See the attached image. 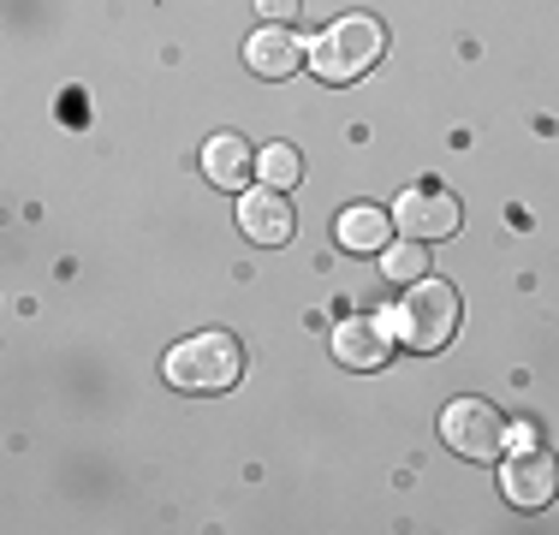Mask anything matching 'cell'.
<instances>
[{
    "instance_id": "1",
    "label": "cell",
    "mask_w": 559,
    "mask_h": 535,
    "mask_svg": "<svg viewBox=\"0 0 559 535\" xmlns=\"http://www.w3.org/2000/svg\"><path fill=\"white\" fill-rule=\"evenodd\" d=\"M381 54H388L381 19H369V12H345L340 24H328V31L310 43V66H316L322 84H357Z\"/></svg>"
},
{
    "instance_id": "2",
    "label": "cell",
    "mask_w": 559,
    "mask_h": 535,
    "mask_svg": "<svg viewBox=\"0 0 559 535\" xmlns=\"http://www.w3.org/2000/svg\"><path fill=\"white\" fill-rule=\"evenodd\" d=\"M459 321H464L459 286H447V280H435V274L411 280L405 304H399V340H405L411 352H423V357L447 352L452 333H459Z\"/></svg>"
},
{
    "instance_id": "3",
    "label": "cell",
    "mask_w": 559,
    "mask_h": 535,
    "mask_svg": "<svg viewBox=\"0 0 559 535\" xmlns=\"http://www.w3.org/2000/svg\"><path fill=\"white\" fill-rule=\"evenodd\" d=\"M245 374V345L233 333H191L167 352V381L179 393H226Z\"/></svg>"
},
{
    "instance_id": "4",
    "label": "cell",
    "mask_w": 559,
    "mask_h": 535,
    "mask_svg": "<svg viewBox=\"0 0 559 535\" xmlns=\"http://www.w3.org/2000/svg\"><path fill=\"white\" fill-rule=\"evenodd\" d=\"M506 435H512V423H506L488 399H452V405L441 411V440L459 452V459H471V464L500 459Z\"/></svg>"
},
{
    "instance_id": "5",
    "label": "cell",
    "mask_w": 559,
    "mask_h": 535,
    "mask_svg": "<svg viewBox=\"0 0 559 535\" xmlns=\"http://www.w3.org/2000/svg\"><path fill=\"white\" fill-rule=\"evenodd\" d=\"M393 214H399V233L417 238V245H441V238H452V233H459V221H464L459 197H452L447 185H435V179L411 185V191L399 197Z\"/></svg>"
},
{
    "instance_id": "6",
    "label": "cell",
    "mask_w": 559,
    "mask_h": 535,
    "mask_svg": "<svg viewBox=\"0 0 559 535\" xmlns=\"http://www.w3.org/2000/svg\"><path fill=\"white\" fill-rule=\"evenodd\" d=\"M500 494H506L512 506H524V512L554 506V494H559V459H554L548 447L512 452V459L500 464Z\"/></svg>"
},
{
    "instance_id": "7",
    "label": "cell",
    "mask_w": 559,
    "mask_h": 535,
    "mask_svg": "<svg viewBox=\"0 0 559 535\" xmlns=\"http://www.w3.org/2000/svg\"><path fill=\"white\" fill-rule=\"evenodd\" d=\"M238 233L250 238V245H286L292 233H298V214H292V197L274 191V185H262V191H245L238 197Z\"/></svg>"
},
{
    "instance_id": "8",
    "label": "cell",
    "mask_w": 559,
    "mask_h": 535,
    "mask_svg": "<svg viewBox=\"0 0 559 535\" xmlns=\"http://www.w3.org/2000/svg\"><path fill=\"white\" fill-rule=\"evenodd\" d=\"M334 357L345 369H381L393 357V333L381 321H340L334 328Z\"/></svg>"
},
{
    "instance_id": "9",
    "label": "cell",
    "mask_w": 559,
    "mask_h": 535,
    "mask_svg": "<svg viewBox=\"0 0 559 535\" xmlns=\"http://www.w3.org/2000/svg\"><path fill=\"white\" fill-rule=\"evenodd\" d=\"M298 60H304V48L286 36V24H269V31H257L245 43V66L257 78H292V72H298Z\"/></svg>"
},
{
    "instance_id": "10",
    "label": "cell",
    "mask_w": 559,
    "mask_h": 535,
    "mask_svg": "<svg viewBox=\"0 0 559 535\" xmlns=\"http://www.w3.org/2000/svg\"><path fill=\"white\" fill-rule=\"evenodd\" d=\"M250 143L238 138V131H221V138H209L203 143V173L221 185V191H245V179H250Z\"/></svg>"
},
{
    "instance_id": "11",
    "label": "cell",
    "mask_w": 559,
    "mask_h": 535,
    "mask_svg": "<svg viewBox=\"0 0 559 535\" xmlns=\"http://www.w3.org/2000/svg\"><path fill=\"white\" fill-rule=\"evenodd\" d=\"M340 245L352 250V257H369V250H388V214L376 203H357L340 214Z\"/></svg>"
},
{
    "instance_id": "12",
    "label": "cell",
    "mask_w": 559,
    "mask_h": 535,
    "mask_svg": "<svg viewBox=\"0 0 559 535\" xmlns=\"http://www.w3.org/2000/svg\"><path fill=\"white\" fill-rule=\"evenodd\" d=\"M381 274L393 280V286H411V280L429 274V245H417V238H405V245H388L381 250Z\"/></svg>"
},
{
    "instance_id": "13",
    "label": "cell",
    "mask_w": 559,
    "mask_h": 535,
    "mask_svg": "<svg viewBox=\"0 0 559 535\" xmlns=\"http://www.w3.org/2000/svg\"><path fill=\"white\" fill-rule=\"evenodd\" d=\"M257 173H262V185H274V191H292V185L304 179V155L292 150V143H269V150L257 155Z\"/></svg>"
},
{
    "instance_id": "14",
    "label": "cell",
    "mask_w": 559,
    "mask_h": 535,
    "mask_svg": "<svg viewBox=\"0 0 559 535\" xmlns=\"http://www.w3.org/2000/svg\"><path fill=\"white\" fill-rule=\"evenodd\" d=\"M257 7H262V19H269V24H292L304 12V0H257Z\"/></svg>"
}]
</instances>
